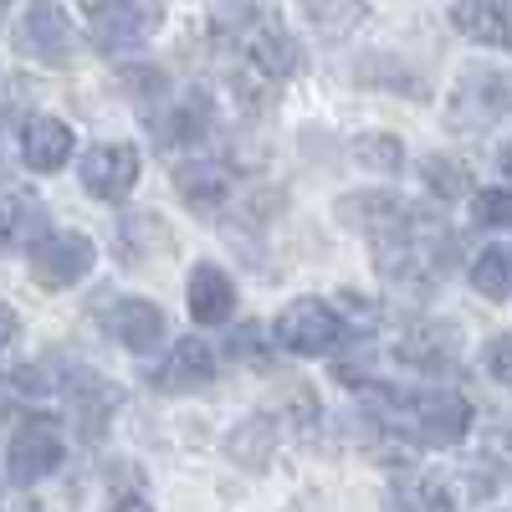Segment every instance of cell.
I'll return each instance as SVG.
<instances>
[{"mask_svg":"<svg viewBox=\"0 0 512 512\" xmlns=\"http://www.w3.org/2000/svg\"><path fill=\"white\" fill-rule=\"evenodd\" d=\"M451 26L466 41L512 52V0H456V6H451Z\"/></svg>","mask_w":512,"mask_h":512,"instance_id":"7c38bea8","label":"cell"},{"mask_svg":"<svg viewBox=\"0 0 512 512\" xmlns=\"http://www.w3.org/2000/svg\"><path fill=\"white\" fill-rule=\"evenodd\" d=\"M236 175H231V164L226 159H210V154H195L175 169V190L190 210H216L226 195H231Z\"/></svg>","mask_w":512,"mask_h":512,"instance_id":"5bb4252c","label":"cell"},{"mask_svg":"<svg viewBox=\"0 0 512 512\" xmlns=\"http://www.w3.org/2000/svg\"><path fill=\"white\" fill-rule=\"evenodd\" d=\"M169 246V226L159 216H128L123 221V251L139 256V251H164Z\"/></svg>","mask_w":512,"mask_h":512,"instance_id":"d4e9b609","label":"cell"},{"mask_svg":"<svg viewBox=\"0 0 512 512\" xmlns=\"http://www.w3.org/2000/svg\"><path fill=\"white\" fill-rule=\"evenodd\" d=\"M374 395L390 405V425L405 431L420 446H456L472 431V400L451 395V390H431V395H390L374 384Z\"/></svg>","mask_w":512,"mask_h":512,"instance_id":"6da1fadb","label":"cell"},{"mask_svg":"<svg viewBox=\"0 0 512 512\" xmlns=\"http://www.w3.org/2000/svg\"><path fill=\"white\" fill-rule=\"evenodd\" d=\"M303 16H308L323 36H344V31L364 16V0H303Z\"/></svg>","mask_w":512,"mask_h":512,"instance_id":"603a6c76","label":"cell"},{"mask_svg":"<svg viewBox=\"0 0 512 512\" xmlns=\"http://www.w3.org/2000/svg\"><path fill=\"white\" fill-rule=\"evenodd\" d=\"M497 164H502V175H507V180H512V139H507V144H502V154H497Z\"/></svg>","mask_w":512,"mask_h":512,"instance_id":"d6a6232c","label":"cell"},{"mask_svg":"<svg viewBox=\"0 0 512 512\" xmlns=\"http://www.w3.org/2000/svg\"><path fill=\"white\" fill-rule=\"evenodd\" d=\"M113 512H154V507H149V502H144V497H123V502H118V507H113Z\"/></svg>","mask_w":512,"mask_h":512,"instance_id":"1f68e13d","label":"cell"},{"mask_svg":"<svg viewBox=\"0 0 512 512\" xmlns=\"http://www.w3.org/2000/svg\"><path fill=\"white\" fill-rule=\"evenodd\" d=\"M16 333H21V318H16L6 303H0V349H11V344H16Z\"/></svg>","mask_w":512,"mask_h":512,"instance_id":"f546056e","label":"cell"},{"mask_svg":"<svg viewBox=\"0 0 512 512\" xmlns=\"http://www.w3.org/2000/svg\"><path fill=\"white\" fill-rule=\"evenodd\" d=\"M344 318H338L323 297H297V303H287L272 323V338H277V349L287 354H328L344 344Z\"/></svg>","mask_w":512,"mask_h":512,"instance_id":"277c9868","label":"cell"},{"mask_svg":"<svg viewBox=\"0 0 512 512\" xmlns=\"http://www.w3.org/2000/svg\"><path fill=\"white\" fill-rule=\"evenodd\" d=\"M72 159V128L62 118H31L21 128V164L36 175H57Z\"/></svg>","mask_w":512,"mask_h":512,"instance_id":"ac0fdd59","label":"cell"},{"mask_svg":"<svg viewBox=\"0 0 512 512\" xmlns=\"http://www.w3.org/2000/svg\"><path fill=\"white\" fill-rule=\"evenodd\" d=\"M472 287L492 303L512 297V246H487L477 262H472Z\"/></svg>","mask_w":512,"mask_h":512,"instance_id":"7402d4cb","label":"cell"},{"mask_svg":"<svg viewBox=\"0 0 512 512\" xmlns=\"http://www.w3.org/2000/svg\"><path fill=\"white\" fill-rule=\"evenodd\" d=\"M16 52L31 62H47L62 67L72 52V21L57 0H26V11L16 21Z\"/></svg>","mask_w":512,"mask_h":512,"instance_id":"5b68a950","label":"cell"},{"mask_svg":"<svg viewBox=\"0 0 512 512\" xmlns=\"http://www.w3.org/2000/svg\"><path fill=\"white\" fill-rule=\"evenodd\" d=\"M11 236H16V221H11V210H6V205H0V246H6Z\"/></svg>","mask_w":512,"mask_h":512,"instance_id":"4dcf8cb0","label":"cell"},{"mask_svg":"<svg viewBox=\"0 0 512 512\" xmlns=\"http://www.w3.org/2000/svg\"><path fill=\"white\" fill-rule=\"evenodd\" d=\"M41 390V379L31 369H16V374H0V410H11L16 400H31Z\"/></svg>","mask_w":512,"mask_h":512,"instance_id":"f1b7e54d","label":"cell"},{"mask_svg":"<svg viewBox=\"0 0 512 512\" xmlns=\"http://www.w3.org/2000/svg\"><path fill=\"white\" fill-rule=\"evenodd\" d=\"M415 507H420V512H456V487H451V477H420V482H415Z\"/></svg>","mask_w":512,"mask_h":512,"instance_id":"4316f807","label":"cell"},{"mask_svg":"<svg viewBox=\"0 0 512 512\" xmlns=\"http://www.w3.org/2000/svg\"><path fill=\"white\" fill-rule=\"evenodd\" d=\"M354 159L379 169V175H400L405 169V144L390 139V134H364V139H354Z\"/></svg>","mask_w":512,"mask_h":512,"instance_id":"cb8c5ba5","label":"cell"},{"mask_svg":"<svg viewBox=\"0 0 512 512\" xmlns=\"http://www.w3.org/2000/svg\"><path fill=\"white\" fill-rule=\"evenodd\" d=\"M395 354H400L405 364H415V369H431V374H441V369H456L461 333H456L451 323H436V318H415V323L400 333Z\"/></svg>","mask_w":512,"mask_h":512,"instance_id":"30bf717a","label":"cell"},{"mask_svg":"<svg viewBox=\"0 0 512 512\" xmlns=\"http://www.w3.org/2000/svg\"><path fill=\"white\" fill-rule=\"evenodd\" d=\"M149 128L164 139V144H195L205 128H210V108L205 98H185L180 108H169V113H154Z\"/></svg>","mask_w":512,"mask_h":512,"instance_id":"ffe728a7","label":"cell"},{"mask_svg":"<svg viewBox=\"0 0 512 512\" xmlns=\"http://www.w3.org/2000/svg\"><path fill=\"white\" fill-rule=\"evenodd\" d=\"M93 262H98V246H93V236H82V231H62V236H41L36 246H31V277L41 282V287H72V282H82L93 272Z\"/></svg>","mask_w":512,"mask_h":512,"instance_id":"8992f818","label":"cell"},{"mask_svg":"<svg viewBox=\"0 0 512 512\" xmlns=\"http://www.w3.org/2000/svg\"><path fill=\"white\" fill-rule=\"evenodd\" d=\"M108 333L128 354H154L164 344L169 323H164V308L149 303V297H118V303L108 308Z\"/></svg>","mask_w":512,"mask_h":512,"instance_id":"9c48e42d","label":"cell"},{"mask_svg":"<svg viewBox=\"0 0 512 512\" xmlns=\"http://www.w3.org/2000/svg\"><path fill=\"white\" fill-rule=\"evenodd\" d=\"M185 303H190V318L205 323V328H216L236 313V282L216 267V262H200L190 272V287H185Z\"/></svg>","mask_w":512,"mask_h":512,"instance_id":"2e32d148","label":"cell"},{"mask_svg":"<svg viewBox=\"0 0 512 512\" xmlns=\"http://www.w3.org/2000/svg\"><path fill=\"white\" fill-rule=\"evenodd\" d=\"M472 221L487 231H512V190H477L472 195Z\"/></svg>","mask_w":512,"mask_h":512,"instance_id":"484cf974","label":"cell"},{"mask_svg":"<svg viewBox=\"0 0 512 512\" xmlns=\"http://www.w3.org/2000/svg\"><path fill=\"white\" fill-rule=\"evenodd\" d=\"M77 180L93 200H123L139 185V149L134 144H98V149L82 154Z\"/></svg>","mask_w":512,"mask_h":512,"instance_id":"ba28073f","label":"cell"},{"mask_svg":"<svg viewBox=\"0 0 512 512\" xmlns=\"http://www.w3.org/2000/svg\"><path fill=\"white\" fill-rule=\"evenodd\" d=\"M62 390H67V410H72V420H77L88 436H98V431H103V420H108V415L118 410V400H123V395L113 390V384H108V379H98L93 369H72Z\"/></svg>","mask_w":512,"mask_h":512,"instance_id":"e0dca14e","label":"cell"},{"mask_svg":"<svg viewBox=\"0 0 512 512\" xmlns=\"http://www.w3.org/2000/svg\"><path fill=\"white\" fill-rule=\"evenodd\" d=\"M226 451H231V461L251 466V472H262V466L272 461V451H277V420H272V415L241 420L236 431L226 436Z\"/></svg>","mask_w":512,"mask_h":512,"instance_id":"d6986e66","label":"cell"},{"mask_svg":"<svg viewBox=\"0 0 512 512\" xmlns=\"http://www.w3.org/2000/svg\"><path fill=\"white\" fill-rule=\"evenodd\" d=\"M487 374L502 384V390H512V333H502V338H492L487 344Z\"/></svg>","mask_w":512,"mask_h":512,"instance_id":"83f0119b","label":"cell"},{"mask_svg":"<svg viewBox=\"0 0 512 512\" xmlns=\"http://www.w3.org/2000/svg\"><path fill=\"white\" fill-rule=\"evenodd\" d=\"M512 113V72L497 67H466L451 88L446 103V123L456 134H482V128L502 123Z\"/></svg>","mask_w":512,"mask_h":512,"instance_id":"7a4b0ae2","label":"cell"},{"mask_svg":"<svg viewBox=\"0 0 512 512\" xmlns=\"http://www.w3.org/2000/svg\"><path fill=\"white\" fill-rule=\"evenodd\" d=\"M241 52H246L251 72H262V77H292L303 67V47H297L277 21H251L241 31Z\"/></svg>","mask_w":512,"mask_h":512,"instance_id":"8fae6325","label":"cell"},{"mask_svg":"<svg viewBox=\"0 0 512 512\" xmlns=\"http://www.w3.org/2000/svg\"><path fill=\"white\" fill-rule=\"evenodd\" d=\"M62 461H67V441H62V431H57L52 420H26L21 431L11 436L6 466H11V482L16 487H36L41 477H52Z\"/></svg>","mask_w":512,"mask_h":512,"instance_id":"52a82bcc","label":"cell"},{"mask_svg":"<svg viewBox=\"0 0 512 512\" xmlns=\"http://www.w3.org/2000/svg\"><path fill=\"white\" fill-rule=\"evenodd\" d=\"M149 379L159 384V390H169V395L200 390V384L216 379V354H210V344H200V338H180V344L169 349V359H159V369Z\"/></svg>","mask_w":512,"mask_h":512,"instance_id":"4fadbf2b","label":"cell"},{"mask_svg":"<svg viewBox=\"0 0 512 512\" xmlns=\"http://www.w3.org/2000/svg\"><path fill=\"white\" fill-rule=\"evenodd\" d=\"M405 200L400 195H390V190H354V195H344L338 200V221L344 226H354V231H364L369 241H379L384 231H395L400 221H405Z\"/></svg>","mask_w":512,"mask_h":512,"instance_id":"9a60e30c","label":"cell"},{"mask_svg":"<svg viewBox=\"0 0 512 512\" xmlns=\"http://www.w3.org/2000/svg\"><path fill=\"white\" fill-rule=\"evenodd\" d=\"M420 175H425V190H431L436 200L477 195V190H472V169H466L461 159H451V154H431V159L420 164Z\"/></svg>","mask_w":512,"mask_h":512,"instance_id":"44dd1931","label":"cell"},{"mask_svg":"<svg viewBox=\"0 0 512 512\" xmlns=\"http://www.w3.org/2000/svg\"><path fill=\"white\" fill-rule=\"evenodd\" d=\"M164 26V0H98L88 16L93 47L118 57V52H139L144 41Z\"/></svg>","mask_w":512,"mask_h":512,"instance_id":"3957f363","label":"cell"}]
</instances>
